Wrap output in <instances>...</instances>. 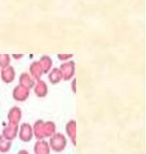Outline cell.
<instances>
[{
	"mask_svg": "<svg viewBox=\"0 0 146 154\" xmlns=\"http://www.w3.org/2000/svg\"><path fill=\"white\" fill-rule=\"evenodd\" d=\"M33 135H35L37 139L42 140V138L52 136L55 133V124L53 122H44L42 120H38L32 127Z\"/></svg>",
	"mask_w": 146,
	"mask_h": 154,
	"instance_id": "6da1fadb",
	"label": "cell"
},
{
	"mask_svg": "<svg viewBox=\"0 0 146 154\" xmlns=\"http://www.w3.org/2000/svg\"><path fill=\"white\" fill-rule=\"evenodd\" d=\"M49 147L52 148L54 151L61 152L66 147V138L62 133H54L50 137L49 141Z\"/></svg>",
	"mask_w": 146,
	"mask_h": 154,
	"instance_id": "7a4b0ae2",
	"label": "cell"
},
{
	"mask_svg": "<svg viewBox=\"0 0 146 154\" xmlns=\"http://www.w3.org/2000/svg\"><path fill=\"white\" fill-rule=\"evenodd\" d=\"M59 69H60L64 80H70L73 77L74 71H75V63L74 61H64V63L61 64Z\"/></svg>",
	"mask_w": 146,
	"mask_h": 154,
	"instance_id": "3957f363",
	"label": "cell"
},
{
	"mask_svg": "<svg viewBox=\"0 0 146 154\" xmlns=\"http://www.w3.org/2000/svg\"><path fill=\"white\" fill-rule=\"evenodd\" d=\"M19 138L24 142H29L33 137L32 126L29 123H23L19 129Z\"/></svg>",
	"mask_w": 146,
	"mask_h": 154,
	"instance_id": "277c9868",
	"label": "cell"
},
{
	"mask_svg": "<svg viewBox=\"0 0 146 154\" xmlns=\"http://www.w3.org/2000/svg\"><path fill=\"white\" fill-rule=\"evenodd\" d=\"M29 96V89L23 87L21 85H17L13 90V97L17 101H24Z\"/></svg>",
	"mask_w": 146,
	"mask_h": 154,
	"instance_id": "5b68a950",
	"label": "cell"
},
{
	"mask_svg": "<svg viewBox=\"0 0 146 154\" xmlns=\"http://www.w3.org/2000/svg\"><path fill=\"white\" fill-rule=\"evenodd\" d=\"M1 78L5 83H11L15 79V70L12 66H7L5 68H2Z\"/></svg>",
	"mask_w": 146,
	"mask_h": 154,
	"instance_id": "8992f818",
	"label": "cell"
},
{
	"mask_svg": "<svg viewBox=\"0 0 146 154\" xmlns=\"http://www.w3.org/2000/svg\"><path fill=\"white\" fill-rule=\"evenodd\" d=\"M17 132H18V125H15V124H11L9 123L8 126H6L4 131H3V135L2 136L6 138L7 140L11 141L12 139H14L17 135Z\"/></svg>",
	"mask_w": 146,
	"mask_h": 154,
	"instance_id": "52a82bcc",
	"label": "cell"
},
{
	"mask_svg": "<svg viewBox=\"0 0 146 154\" xmlns=\"http://www.w3.org/2000/svg\"><path fill=\"white\" fill-rule=\"evenodd\" d=\"M34 92H35L38 97H45L48 92V88L46 83L41 79L36 81L35 84H34Z\"/></svg>",
	"mask_w": 146,
	"mask_h": 154,
	"instance_id": "ba28073f",
	"label": "cell"
},
{
	"mask_svg": "<svg viewBox=\"0 0 146 154\" xmlns=\"http://www.w3.org/2000/svg\"><path fill=\"white\" fill-rule=\"evenodd\" d=\"M20 119H21V109L19 107H13V108L9 110L8 113L9 123L18 125V122L20 121Z\"/></svg>",
	"mask_w": 146,
	"mask_h": 154,
	"instance_id": "9c48e42d",
	"label": "cell"
},
{
	"mask_svg": "<svg viewBox=\"0 0 146 154\" xmlns=\"http://www.w3.org/2000/svg\"><path fill=\"white\" fill-rule=\"evenodd\" d=\"M30 74H31V77L36 80V81H38V80L41 79V76L43 74V70L41 68V66H40V64L38 61H34V62L30 65Z\"/></svg>",
	"mask_w": 146,
	"mask_h": 154,
	"instance_id": "30bf717a",
	"label": "cell"
},
{
	"mask_svg": "<svg viewBox=\"0 0 146 154\" xmlns=\"http://www.w3.org/2000/svg\"><path fill=\"white\" fill-rule=\"evenodd\" d=\"M19 82L21 86L23 87H26L27 89H31L34 87V84H35V80H34L32 77H31L28 73L24 72L20 75L19 77Z\"/></svg>",
	"mask_w": 146,
	"mask_h": 154,
	"instance_id": "8fae6325",
	"label": "cell"
},
{
	"mask_svg": "<svg viewBox=\"0 0 146 154\" xmlns=\"http://www.w3.org/2000/svg\"><path fill=\"white\" fill-rule=\"evenodd\" d=\"M34 151L35 154H49L50 147L48 142H46L45 140H38L34 145Z\"/></svg>",
	"mask_w": 146,
	"mask_h": 154,
	"instance_id": "7c38bea8",
	"label": "cell"
},
{
	"mask_svg": "<svg viewBox=\"0 0 146 154\" xmlns=\"http://www.w3.org/2000/svg\"><path fill=\"white\" fill-rule=\"evenodd\" d=\"M66 133L69 136V138L72 141V143L75 145L76 144V122L74 120H71L66 124Z\"/></svg>",
	"mask_w": 146,
	"mask_h": 154,
	"instance_id": "4fadbf2b",
	"label": "cell"
},
{
	"mask_svg": "<svg viewBox=\"0 0 146 154\" xmlns=\"http://www.w3.org/2000/svg\"><path fill=\"white\" fill-rule=\"evenodd\" d=\"M48 79L52 84H56L59 83L63 79V76H62V73L59 68H53L50 71V73L48 74Z\"/></svg>",
	"mask_w": 146,
	"mask_h": 154,
	"instance_id": "5bb4252c",
	"label": "cell"
},
{
	"mask_svg": "<svg viewBox=\"0 0 146 154\" xmlns=\"http://www.w3.org/2000/svg\"><path fill=\"white\" fill-rule=\"evenodd\" d=\"M40 66L43 70V73H48L50 71L51 67H52V59L49 56H42L40 58V60L38 61Z\"/></svg>",
	"mask_w": 146,
	"mask_h": 154,
	"instance_id": "9a60e30c",
	"label": "cell"
},
{
	"mask_svg": "<svg viewBox=\"0 0 146 154\" xmlns=\"http://www.w3.org/2000/svg\"><path fill=\"white\" fill-rule=\"evenodd\" d=\"M11 148V141L7 140L2 135H0V151L7 152Z\"/></svg>",
	"mask_w": 146,
	"mask_h": 154,
	"instance_id": "2e32d148",
	"label": "cell"
},
{
	"mask_svg": "<svg viewBox=\"0 0 146 154\" xmlns=\"http://www.w3.org/2000/svg\"><path fill=\"white\" fill-rule=\"evenodd\" d=\"M10 63V56L8 54H0V67L5 68L9 66Z\"/></svg>",
	"mask_w": 146,
	"mask_h": 154,
	"instance_id": "e0dca14e",
	"label": "cell"
},
{
	"mask_svg": "<svg viewBox=\"0 0 146 154\" xmlns=\"http://www.w3.org/2000/svg\"><path fill=\"white\" fill-rule=\"evenodd\" d=\"M72 56H73L72 54H58L57 58L59 60H61V61H67L68 59L72 58Z\"/></svg>",
	"mask_w": 146,
	"mask_h": 154,
	"instance_id": "ac0fdd59",
	"label": "cell"
},
{
	"mask_svg": "<svg viewBox=\"0 0 146 154\" xmlns=\"http://www.w3.org/2000/svg\"><path fill=\"white\" fill-rule=\"evenodd\" d=\"M75 82H76V80H75V78H74L73 81H72V90H73L74 93H75Z\"/></svg>",
	"mask_w": 146,
	"mask_h": 154,
	"instance_id": "d6986e66",
	"label": "cell"
},
{
	"mask_svg": "<svg viewBox=\"0 0 146 154\" xmlns=\"http://www.w3.org/2000/svg\"><path fill=\"white\" fill-rule=\"evenodd\" d=\"M13 57H14V58H16V59H17V58H22V57H23V54H19V55L13 54Z\"/></svg>",
	"mask_w": 146,
	"mask_h": 154,
	"instance_id": "ffe728a7",
	"label": "cell"
},
{
	"mask_svg": "<svg viewBox=\"0 0 146 154\" xmlns=\"http://www.w3.org/2000/svg\"><path fill=\"white\" fill-rule=\"evenodd\" d=\"M18 154H29V153L27 152L26 150H20V152L18 153Z\"/></svg>",
	"mask_w": 146,
	"mask_h": 154,
	"instance_id": "44dd1931",
	"label": "cell"
}]
</instances>
